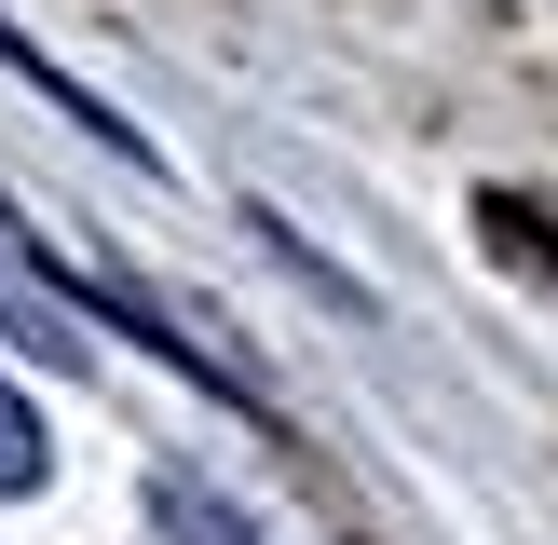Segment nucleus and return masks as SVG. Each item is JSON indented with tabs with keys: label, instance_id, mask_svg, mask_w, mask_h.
<instances>
[{
	"label": "nucleus",
	"instance_id": "1",
	"mask_svg": "<svg viewBox=\"0 0 558 545\" xmlns=\"http://www.w3.org/2000/svg\"><path fill=\"white\" fill-rule=\"evenodd\" d=\"M150 505H163V532H178V545H245V518L218 505V491H191V477H163Z\"/></svg>",
	"mask_w": 558,
	"mask_h": 545
},
{
	"label": "nucleus",
	"instance_id": "2",
	"mask_svg": "<svg viewBox=\"0 0 558 545\" xmlns=\"http://www.w3.org/2000/svg\"><path fill=\"white\" fill-rule=\"evenodd\" d=\"M0 491H41V423H27L14 382H0Z\"/></svg>",
	"mask_w": 558,
	"mask_h": 545
}]
</instances>
